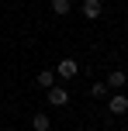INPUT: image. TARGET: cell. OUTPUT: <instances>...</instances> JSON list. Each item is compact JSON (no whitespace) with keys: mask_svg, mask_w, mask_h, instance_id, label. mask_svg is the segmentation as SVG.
Returning <instances> with one entry per match:
<instances>
[{"mask_svg":"<svg viewBox=\"0 0 128 131\" xmlns=\"http://www.w3.org/2000/svg\"><path fill=\"white\" fill-rule=\"evenodd\" d=\"M45 104H48V107H66V104H69V90L55 83L52 90H45Z\"/></svg>","mask_w":128,"mask_h":131,"instance_id":"1","label":"cell"},{"mask_svg":"<svg viewBox=\"0 0 128 131\" xmlns=\"http://www.w3.org/2000/svg\"><path fill=\"white\" fill-rule=\"evenodd\" d=\"M107 111L114 114V117L128 114V97H125V90H118V93H111V97H107Z\"/></svg>","mask_w":128,"mask_h":131,"instance_id":"2","label":"cell"},{"mask_svg":"<svg viewBox=\"0 0 128 131\" xmlns=\"http://www.w3.org/2000/svg\"><path fill=\"white\" fill-rule=\"evenodd\" d=\"M76 72H80V62L76 59H59V66H55V76L59 79H73Z\"/></svg>","mask_w":128,"mask_h":131,"instance_id":"3","label":"cell"},{"mask_svg":"<svg viewBox=\"0 0 128 131\" xmlns=\"http://www.w3.org/2000/svg\"><path fill=\"white\" fill-rule=\"evenodd\" d=\"M104 83H107V90L118 93V90H125V86H128V72H125V69H111Z\"/></svg>","mask_w":128,"mask_h":131,"instance_id":"4","label":"cell"},{"mask_svg":"<svg viewBox=\"0 0 128 131\" xmlns=\"http://www.w3.org/2000/svg\"><path fill=\"white\" fill-rule=\"evenodd\" d=\"M80 10H83V17H87V21H97V17H101V10H104V4H101V0H83Z\"/></svg>","mask_w":128,"mask_h":131,"instance_id":"5","label":"cell"},{"mask_svg":"<svg viewBox=\"0 0 128 131\" xmlns=\"http://www.w3.org/2000/svg\"><path fill=\"white\" fill-rule=\"evenodd\" d=\"M35 83H38L42 90H52V86L59 83V76H55V69H42L38 76H35Z\"/></svg>","mask_w":128,"mask_h":131,"instance_id":"6","label":"cell"},{"mask_svg":"<svg viewBox=\"0 0 128 131\" xmlns=\"http://www.w3.org/2000/svg\"><path fill=\"white\" fill-rule=\"evenodd\" d=\"M31 131H52V121H48V114H45V111L31 114Z\"/></svg>","mask_w":128,"mask_h":131,"instance_id":"7","label":"cell"},{"mask_svg":"<svg viewBox=\"0 0 128 131\" xmlns=\"http://www.w3.org/2000/svg\"><path fill=\"white\" fill-rule=\"evenodd\" d=\"M90 97H94V100H107L111 97L107 83H104V79H94V83H90Z\"/></svg>","mask_w":128,"mask_h":131,"instance_id":"8","label":"cell"},{"mask_svg":"<svg viewBox=\"0 0 128 131\" xmlns=\"http://www.w3.org/2000/svg\"><path fill=\"white\" fill-rule=\"evenodd\" d=\"M69 10H73V0H52V14H59V17H66Z\"/></svg>","mask_w":128,"mask_h":131,"instance_id":"9","label":"cell"},{"mask_svg":"<svg viewBox=\"0 0 128 131\" xmlns=\"http://www.w3.org/2000/svg\"><path fill=\"white\" fill-rule=\"evenodd\" d=\"M0 121H4V107H0Z\"/></svg>","mask_w":128,"mask_h":131,"instance_id":"10","label":"cell"},{"mask_svg":"<svg viewBox=\"0 0 128 131\" xmlns=\"http://www.w3.org/2000/svg\"><path fill=\"white\" fill-rule=\"evenodd\" d=\"M4 131H17V128H4Z\"/></svg>","mask_w":128,"mask_h":131,"instance_id":"11","label":"cell"},{"mask_svg":"<svg viewBox=\"0 0 128 131\" xmlns=\"http://www.w3.org/2000/svg\"><path fill=\"white\" fill-rule=\"evenodd\" d=\"M125 131H128V128H125Z\"/></svg>","mask_w":128,"mask_h":131,"instance_id":"12","label":"cell"}]
</instances>
